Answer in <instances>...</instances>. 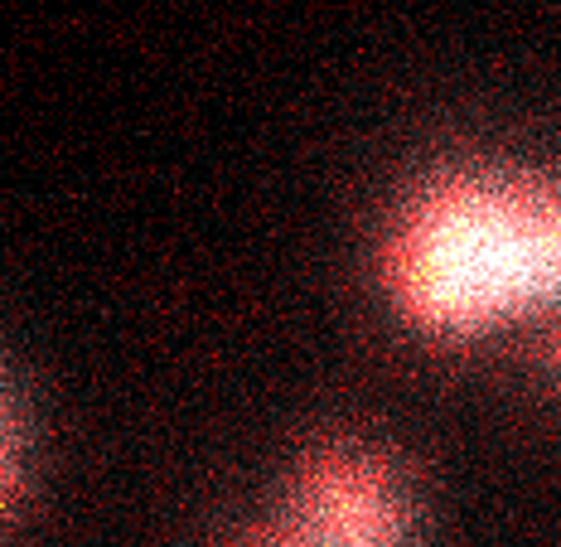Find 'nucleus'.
Wrapping results in <instances>:
<instances>
[{
    "label": "nucleus",
    "instance_id": "1",
    "mask_svg": "<svg viewBox=\"0 0 561 547\" xmlns=\"http://www.w3.org/2000/svg\"><path fill=\"white\" fill-rule=\"evenodd\" d=\"M382 286L412 330L446 344L561 310V184L504 166L431 174L397 204Z\"/></svg>",
    "mask_w": 561,
    "mask_h": 547
},
{
    "label": "nucleus",
    "instance_id": "2",
    "mask_svg": "<svg viewBox=\"0 0 561 547\" xmlns=\"http://www.w3.org/2000/svg\"><path fill=\"white\" fill-rule=\"evenodd\" d=\"M280 528L300 547H412L416 504L382 456L334 441L296 465Z\"/></svg>",
    "mask_w": 561,
    "mask_h": 547
},
{
    "label": "nucleus",
    "instance_id": "3",
    "mask_svg": "<svg viewBox=\"0 0 561 547\" xmlns=\"http://www.w3.org/2000/svg\"><path fill=\"white\" fill-rule=\"evenodd\" d=\"M25 422H20L10 388L0 383V533L10 528L20 499H25Z\"/></svg>",
    "mask_w": 561,
    "mask_h": 547
},
{
    "label": "nucleus",
    "instance_id": "4",
    "mask_svg": "<svg viewBox=\"0 0 561 547\" xmlns=\"http://www.w3.org/2000/svg\"><path fill=\"white\" fill-rule=\"evenodd\" d=\"M238 547H300V543L290 538L286 528H280V533H266V538H248V543H238Z\"/></svg>",
    "mask_w": 561,
    "mask_h": 547
}]
</instances>
